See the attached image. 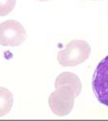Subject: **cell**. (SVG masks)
Listing matches in <instances>:
<instances>
[{
	"mask_svg": "<svg viewBox=\"0 0 108 121\" xmlns=\"http://www.w3.org/2000/svg\"><path fill=\"white\" fill-rule=\"evenodd\" d=\"M92 86L98 101L108 107V55L97 66L93 76Z\"/></svg>",
	"mask_w": 108,
	"mask_h": 121,
	"instance_id": "obj_4",
	"label": "cell"
},
{
	"mask_svg": "<svg viewBox=\"0 0 108 121\" xmlns=\"http://www.w3.org/2000/svg\"><path fill=\"white\" fill-rule=\"evenodd\" d=\"M64 86H68L72 89L75 98L78 97L81 92V82L79 78L73 73L64 72L57 77L55 82V89Z\"/></svg>",
	"mask_w": 108,
	"mask_h": 121,
	"instance_id": "obj_5",
	"label": "cell"
},
{
	"mask_svg": "<svg viewBox=\"0 0 108 121\" xmlns=\"http://www.w3.org/2000/svg\"><path fill=\"white\" fill-rule=\"evenodd\" d=\"M91 52L90 45L86 41L74 40L66 45L65 49L58 52L57 60L63 67H74L85 61Z\"/></svg>",
	"mask_w": 108,
	"mask_h": 121,
	"instance_id": "obj_1",
	"label": "cell"
},
{
	"mask_svg": "<svg viewBox=\"0 0 108 121\" xmlns=\"http://www.w3.org/2000/svg\"><path fill=\"white\" fill-rule=\"evenodd\" d=\"M13 103V96L12 93L6 88L0 87V117L10 112Z\"/></svg>",
	"mask_w": 108,
	"mask_h": 121,
	"instance_id": "obj_6",
	"label": "cell"
},
{
	"mask_svg": "<svg viewBox=\"0 0 108 121\" xmlns=\"http://www.w3.org/2000/svg\"><path fill=\"white\" fill-rule=\"evenodd\" d=\"M75 96L70 87L62 86L56 89L50 95L48 104L55 115L64 116L69 114L73 110Z\"/></svg>",
	"mask_w": 108,
	"mask_h": 121,
	"instance_id": "obj_2",
	"label": "cell"
},
{
	"mask_svg": "<svg viewBox=\"0 0 108 121\" xmlns=\"http://www.w3.org/2000/svg\"><path fill=\"white\" fill-rule=\"evenodd\" d=\"M38 0L41 1H48L49 0Z\"/></svg>",
	"mask_w": 108,
	"mask_h": 121,
	"instance_id": "obj_7",
	"label": "cell"
},
{
	"mask_svg": "<svg viewBox=\"0 0 108 121\" xmlns=\"http://www.w3.org/2000/svg\"><path fill=\"white\" fill-rule=\"evenodd\" d=\"M26 37L24 27L18 22L9 20L0 24V45L3 46H18Z\"/></svg>",
	"mask_w": 108,
	"mask_h": 121,
	"instance_id": "obj_3",
	"label": "cell"
}]
</instances>
